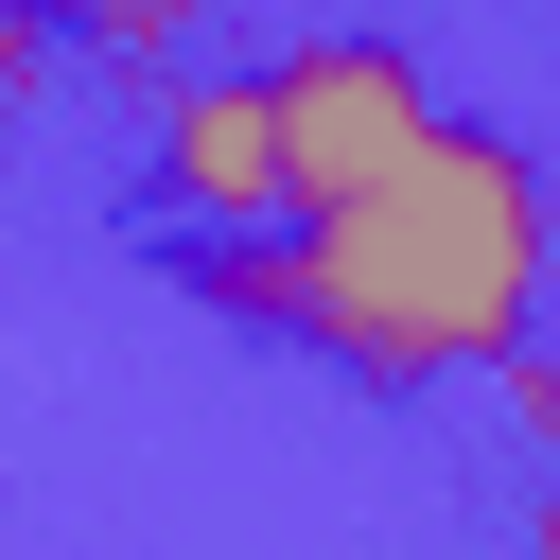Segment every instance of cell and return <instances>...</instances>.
Returning a JSON list of instances; mask_svg holds the SVG:
<instances>
[{
  "label": "cell",
  "instance_id": "5b68a950",
  "mask_svg": "<svg viewBox=\"0 0 560 560\" xmlns=\"http://www.w3.org/2000/svg\"><path fill=\"white\" fill-rule=\"evenodd\" d=\"M525 560H560V490H542V542H525Z\"/></svg>",
  "mask_w": 560,
  "mask_h": 560
},
{
  "label": "cell",
  "instance_id": "6da1fadb",
  "mask_svg": "<svg viewBox=\"0 0 560 560\" xmlns=\"http://www.w3.org/2000/svg\"><path fill=\"white\" fill-rule=\"evenodd\" d=\"M192 298L332 350L350 385H455V368H525V315H542V192L508 140H438L420 175L315 210V228H262V245H175Z\"/></svg>",
  "mask_w": 560,
  "mask_h": 560
},
{
  "label": "cell",
  "instance_id": "7a4b0ae2",
  "mask_svg": "<svg viewBox=\"0 0 560 560\" xmlns=\"http://www.w3.org/2000/svg\"><path fill=\"white\" fill-rule=\"evenodd\" d=\"M140 192H158V228H175V245H262V228H298V140H280V88H262V70H192V88L158 105Z\"/></svg>",
  "mask_w": 560,
  "mask_h": 560
},
{
  "label": "cell",
  "instance_id": "277c9868",
  "mask_svg": "<svg viewBox=\"0 0 560 560\" xmlns=\"http://www.w3.org/2000/svg\"><path fill=\"white\" fill-rule=\"evenodd\" d=\"M508 385H525V420H542V455H560V368H508Z\"/></svg>",
  "mask_w": 560,
  "mask_h": 560
},
{
  "label": "cell",
  "instance_id": "3957f363",
  "mask_svg": "<svg viewBox=\"0 0 560 560\" xmlns=\"http://www.w3.org/2000/svg\"><path fill=\"white\" fill-rule=\"evenodd\" d=\"M262 88H280V140H298V228L350 210V192H385V175H420V158L455 140V122L420 105V70L368 52V35H315V52H280Z\"/></svg>",
  "mask_w": 560,
  "mask_h": 560
}]
</instances>
